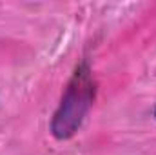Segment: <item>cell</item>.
Here are the masks:
<instances>
[{"instance_id":"2","label":"cell","mask_w":156,"mask_h":155,"mask_svg":"<svg viewBox=\"0 0 156 155\" xmlns=\"http://www.w3.org/2000/svg\"><path fill=\"white\" fill-rule=\"evenodd\" d=\"M153 115H154V119H156V106H154V110H153Z\"/></svg>"},{"instance_id":"1","label":"cell","mask_w":156,"mask_h":155,"mask_svg":"<svg viewBox=\"0 0 156 155\" xmlns=\"http://www.w3.org/2000/svg\"><path fill=\"white\" fill-rule=\"evenodd\" d=\"M96 95V80L87 62L78 64L69 78L62 100L51 119V133L58 141L71 139L89 113Z\"/></svg>"}]
</instances>
